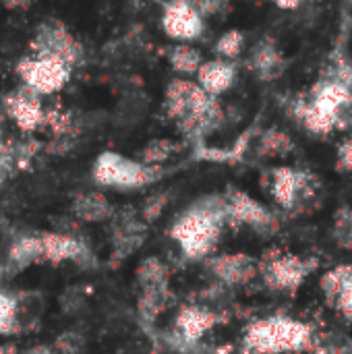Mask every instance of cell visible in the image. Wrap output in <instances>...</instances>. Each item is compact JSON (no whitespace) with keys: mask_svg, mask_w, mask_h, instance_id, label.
Instances as JSON below:
<instances>
[{"mask_svg":"<svg viewBox=\"0 0 352 354\" xmlns=\"http://www.w3.org/2000/svg\"><path fill=\"white\" fill-rule=\"evenodd\" d=\"M313 268H315V261H307L303 257L282 253V255H276L270 261H266L261 272H263L266 282L272 288L295 290L305 282V278L313 272Z\"/></svg>","mask_w":352,"mask_h":354,"instance_id":"7c38bea8","label":"cell"},{"mask_svg":"<svg viewBox=\"0 0 352 354\" xmlns=\"http://www.w3.org/2000/svg\"><path fill=\"white\" fill-rule=\"evenodd\" d=\"M293 116L315 135H330L352 124V95L330 75H324L307 95L293 104Z\"/></svg>","mask_w":352,"mask_h":354,"instance_id":"7a4b0ae2","label":"cell"},{"mask_svg":"<svg viewBox=\"0 0 352 354\" xmlns=\"http://www.w3.org/2000/svg\"><path fill=\"white\" fill-rule=\"evenodd\" d=\"M168 62L180 75H197L205 60H203L201 52L195 46H191V44H176L168 52Z\"/></svg>","mask_w":352,"mask_h":354,"instance_id":"44dd1931","label":"cell"},{"mask_svg":"<svg viewBox=\"0 0 352 354\" xmlns=\"http://www.w3.org/2000/svg\"><path fill=\"white\" fill-rule=\"evenodd\" d=\"M288 151H293V139L284 131L270 129L261 135V139H259V153L261 156L278 158V156H286Z\"/></svg>","mask_w":352,"mask_h":354,"instance_id":"603a6c76","label":"cell"},{"mask_svg":"<svg viewBox=\"0 0 352 354\" xmlns=\"http://www.w3.org/2000/svg\"><path fill=\"white\" fill-rule=\"evenodd\" d=\"M216 324V315L201 307H187L176 319V332L180 340L195 342L199 340L212 326Z\"/></svg>","mask_w":352,"mask_h":354,"instance_id":"d6986e66","label":"cell"},{"mask_svg":"<svg viewBox=\"0 0 352 354\" xmlns=\"http://www.w3.org/2000/svg\"><path fill=\"white\" fill-rule=\"evenodd\" d=\"M35 261H44L41 236L39 232H23L12 236L6 249L4 266H0V270L4 276H15Z\"/></svg>","mask_w":352,"mask_h":354,"instance_id":"5bb4252c","label":"cell"},{"mask_svg":"<svg viewBox=\"0 0 352 354\" xmlns=\"http://www.w3.org/2000/svg\"><path fill=\"white\" fill-rule=\"evenodd\" d=\"M338 168L346 170V172H352V139L344 141L338 147Z\"/></svg>","mask_w":352,"mask_h":354,"instance_id":"f546056e","label":"cell"},{"mask_svg":"<svg viewBox=\"0 0 352 354\" xmlns=\"http://www.w3.org/2000/svg\"><path fill=\"white\" fill-rule=\"evenodd\" d=\"M315 187L317 180L309 172L295 168H278L272 172L270 180V191L284 209H297L307 203L315 195Z\"/></svg>","mask_w":352,"mask_h":354,"instance_id":"30bf717a","label":"cell"},{"mask_svg":"<svg viewBox=\"0 0 352 354\" xmlns=\"http://www.w3.org/2000/svg\"><path fill=\"white\" fill-rule=\"evenodd\" d=\"M73 214L81 222H104L112 216V205L102 193L89 191V193H81L75 197Z\"/></svg>","mask_w":352,"mask_h":354,"instance_id":"ffe728a7","label":"cell"},{"mask_svg":"<svg viewBox=\"0 0 352 354\" xmlns=\"http://www.w3.org/2000/svg\"><path fill=\"white\" fill-rule=\"evenodd\" d=\"M54 348H56V354H79L83 348V338L75 332H66L58 336Z\"/></svg>","mask_w":352,"mask_h":354,"instance_id":"83f0119b","label":"cell"},{"mask_svg":"<svg viewBox=\"0 0 352 354\" xmlns=\"http://www.w3.org/2000/svg\"><path fill=\"white\" fill-rule=\"evenodd\" d=\"M326 75H330V77H334L336 81H340L346 89H349V93L352 95V62L351 60H346V58H334L332 60V64L328 66V71H326Z\"/></svg>","mask_w":352,"mask_h":354,"instance_id":"4316f807","label":"cell"},{"mask_svg":"<svg viewBox=\"0 0 352 354\" xmlns=\"http://www.w3.org/2000/svg\"><path fill=\"white\" fill-rule=\"evenodd\" d=\"M195 81L201 85V89L214 97L226 93L234 81H237V64L234 60H226V58H214V60H205L199 68V73L195 75Z\"/></svg>","mask_w":352,"mask_h":354,"instance_id":"2e32d148","label":"cell"},{"mask_svg":"<svg viewBox=\"0 0 352 354\" xmlns=\"http://www.w3.org/2000/svg\"><path fill=\"white\" fill-rule=\"evenodd\" d=\"M0 354H17L15 344H0Z\"/></svg>","mask_w":352,"mask_h":354,"instance_id":"836d02e7","label":"cell"},{"mask_svg":"<svg viewBox=\"0 0 352 354\" xmlns=\"http://www.w3.org/2000/svg\"><path fill=\"white\" fill-rule=\"evenodd\" d=\"M176 151H178V143H174L172 139H156L147 143L145 149L141 151V162L151 166H162V162L170 160Z\"/></svg>","mask_w":352,"mask_h":354,"instance_id":"d4e9b609","label":"cell"},{"mask_svg":"<svg viewBox=\"0 0 352 354\" xmlns=\"http://www.w3.org/2000/svg\"><path fill=\"white\" fill-rule=\"evenodd\" d=\"M162 27L168 37L189 44L201 37L205 29V15L199 0H168L162 12Z\"/></svg>","mask_w":352,"mask_h":354,"instance_id":"ba28073f","label":"cell"},{"mask_svg":"<svg viewBox=\"0 0 352 354\" xmlns=\"http://www.w3.org/2000/svg\"><path fill=\"white\" fill-rule=\"evenodd\" d=\"M21 328V303L17 295L0 290V336H15Z\"/></svg>","mask_w":352,"mask_h":354,"instance_id":"7402d4cb","label":"cell"},{"mask_svg":"<svg viewBox=\"0 0 352 354\" xmlns=\"http://www.w3.org/2000/svg\"><path fill=\"white\" fill-rule=\"evenodd\" d=\"M245 50V33L239 31V29H228L224 31L218 41H216V48L214 52L218 54V58H226V60H234L243 54Z\"/></svg>","mask_w":352,"mask_h":354,"instance_id":"cb8c5ba5","label":"cell"},{"mask_svg":"<svg viewBox=\"0 0 352 354\" xmlns=\"http://www.w3.org/2000/svg\"><path fill=\"white\" fill-rule=\"evenodd\" d=\"M93 180L100 187L118 191H135L154 185L164 174L162 166H151L141 160L127 158L116 151H104L93 162Z\"/></svg>","mask_w":352,"mask_h":354,"instance_id":"5b68a950","label":"cell"},{"mask_svg":"<svg viewBox=\"0 0 352 354\" xmlns=\"http://www.w3.org/2000/svg\"><path fill=\"white\" fill-rule=\"evenodd\" d=\"M31 0H0V4H4V6H8V8H17V6H25V4H29Z\"/></svg>","mask_w":352,"mask_h":354,"instance_id":"d6a6232c","label":"cell"},{"mask_svg":"<svg viewBox=\"0 0 352 354\" xmlns=\"http://www.w3.org/2000/svg\"><path fill=\"white\" fill-rule=\"evenodd\" d=\"M41 236V249H44V261L50 263H62V261H75L79 266H87L91 261L89 247L64 232H39Z\"/></svg>","mask_w":352,"mask_h":354,"instance_id":"4fadbf2b","label":"cell"},{"mask_svg":"<svg viewBox=\"0 0 352 354\" xmlns=\"http://www.w3.org/2000/svg\"><path fill=\"white\" fill-rule=\"evenodd\" d=\"M224 199H226L228 220H232L237 224L251 226L253 230H257L261 234H272L276 230L278 222L272 216V212L266 205H261L259 201H255L251 195H247L243 191H228L224 195Z\"/></svg>","mask_w":352,"mask_h":354,"instance_id":"8fae6325","label":"cell"},{"mask_svg":"<svg viewBox=\"0 0 352 354\" xmlns=\"http://www.w3.org/2000/svg\"><path fill=\"white\" fill-rule=\"evenodd\" d=\"M249 66L261 81H274L284 73L286 60H284L280 48L270 37H263L261 41H257L251 48Z\"/></svg>","mask_w":352,"mask_h":354,"instance_id":"ac0fdd59","label":"cell"},{"mask_svg":"<svg viewBox=\"0 0 352 354\" xmlns=\"http://www.w3.org/2000/svg\"><path fill=\"white\" fill-rule=\"evenodd\" d=\"M274 2L282 8H297L303 0H274Z\"/></svg>","mask_w":352,"mask_h":354,"instance_id":"1f68e13d","label":"cell"},{"mask_svg":"<svg viewBox=\"0 0 352 354\" xmlns=\"http://www.w3.org/2000/svg\"><path fill=\"white\" fill-rule=\"evenodd\" d=\"M164 112L189 139H201L224 118L218 97L205 93L197 81L172 79L164 95Z\"/></svg>","mask_w":352,"mask_h":354,"instance_id":"6da1fadb","label":"cell"},{"mask_svg":"<svg viewBox=\"0 0 352 354\" xmlns=\"http://www.w3.org/2000/svg\"><path fill=\"white\" fill-rule=\"evenodd\" d=\"M4 114L23 131V133H33L46 127L48 122V110L44 108L41 95L31 91L25 85H19L6 97L2 100Z\"/></svg>","mask_w":352,"mask_h":354,"instance_id":"9c48e42d","label":"cell"},{"mask_svg":"<svg viewBox=\"0 0 352 354\" xmlns=\"http://www.w3.org/2000/svg\"><path fill=\"white\" fill-rule=\"evenodd\" d=\"M334 236L342 247L352 249V209L340 207L334 218Z\"/></svg>","mask_w":352,"mask_h":354,"instance_id":"484cf974","label":"cell"},{"mask_svg":"<svg viewBox=\"0 0 352 354\" xmlns=\"http://www.w3.org/2000/svg\"><path fill=\"white\" fill-rule=\"evenodd\" d=\"M313 342V332L307 324L293 317H266L249 326L245 348L255 354H288L307 351Z\"/></svg>","mask_w":352,"mask_h":354,"instance_id":"277c9868","label":"cell"},{"mask_svg":"<svg viewBox=\"0 0 352 354\" xmlns=\"http://www.w3.org/2000/svg\"><path fill=\"white\" fill-rule=\"evenodd\" d=\"M17 75L21 79V85L44 97L54 95L68 85L73 77V66L58 58L27 54L17 62Z\"/></svg>","mask_w":352,"mask_h":354,"instance_id":"52a82bcc","label":"cell"},{"mask_svg":"<svg viewBox=\"0 0 352 354\" xmlns=\"http://www.w3.org/2000/svg\"><path fill=\"white\" fill-rule=\"evenodd\" d=\"M29 54L58 58L73 68L81 66L85 60L83 44L58 19H46L35 27V33L29 41Z\"/></svg>","mask_w":352,"mask_h":354,"instance_id":"8992f818","label":"cell"},{"mask_svg":"<svg viewBox=\"0 0 352 354\" xmlns=\"http://www.w3.org/2000/svg\"><path fill=\"white\" fill-rule=\"evenodd\" d=\"M23 354H56V351H52L50 346H33Z\"/></svg>","mask_w":352,"mask_h":354,"instance_id":"4dcf8cb0","label":"cell"},{"mask_svg":"<svg viewBox=\"0 0 352 354\" xmlns=\"http://www.w3.org/2000/svg\"><path fill=\"white\" fill-rule=\"evenodd\" d=\"M15 168H17V164H15V158H12V145L0 141V172L12 174Z\"/></svg>","mask_w":352,"mask_h":354,"instance_id":"f1b7e54d","label":"cell"},{"mask_svg":"<svg viewBox=\"0 0 352 354\" xmlns=\"http://www.w3.org/2000/svg\"><path fill=\"white\" fill-rule=\"evenodd\" d=\"M226 220L228 209L224 195L203 197L183 212V216L172 224L170 234L189 259H201L214 251Z\"/></svg>","mask_w":352,"mask_h":354,"instance_id":"3957f363","label":"cell"},{"mask_svg":"<svg viewBox=\"0 0 352 354\" xmlns=\"http://www.w3.org/2000/svg\"><path fill=\"white\" fill-rule=\"evenodd\" d=\"M210 268H212L214 276L226 286L247 284L249 280L255 278L257 272H261L257 261L251 259L247 253H228V255L214 257L210 261Z\"/></svg>","mask_w":352,"mask_h":354,"instance_id":"9a60e30c","label":"cell"},{"mask_svg":"<svg viewBox=\"0 0 352 354\" xmlns=\"http://www.w3.org/2000/svg\"><path fill=\"white\" fill-rule=\"evenodd\" d=\"M322 288L328 303L352 319V266H342L328 272L322 280Z\"/></svg>","mask_w":352,"mask_h":354,"instance_id":"e0dca14e","label":"cell"}]
</instances>
